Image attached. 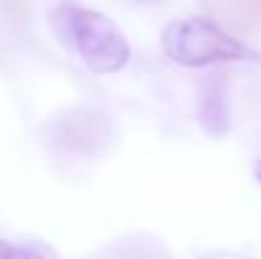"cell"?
I'll use <instances>...</instances> for the list:
<instances>
[{"label": "cell", "mask_w": 261, "mask_h": 259, "mask_svg": "<svg viewBox=\"0 0 261 259\" xmlns=\"http://www.w3.org/2000/svg\"><path fill=\"white\" fill-rule=\"evenodd\" d=\"M15 259H46V257H41L36 249H31V247H18L15 249Z\"/></svg>", "instance_id": "cell-4"}, {"label": "cell", "mask_w": 261, "mask_h": 259, "mask_svg": "<svg viewBox=\"0 0 261 259\" xmlns=\"http://www.w3.org/2000/svg\"><path fill=\"white\" fill-rule=\"evenodd\" d=\"M256 180H259V183H261V163H259V166H256Z\"/></svg>", "instance_id": "cell-6"}, {"label": "cell", "mask_w": 261, "mask_h": 259, "mask_svg": "<svg viewBox=\"0 0 261 259\" xmlns=\"http://www.w3.org/2000/svg\"><path fill=\"white\" fill-rule=\"evenodd\" d=\"M160 46L173 64L188 69H203L233 61H261L259 51L249 49L244 41L223 31L216 20L203 15L170 20L163 28Z\"/></svg>", "instance_id": "cell-2"}, {"label": "cell", "mask_w": 261, "mask_h": 259, "mask_svg": "<svg viewBox=\"0 0 261 259\" xmlns=\"http://www.w3.org/2000/svg\"><path fill=\"white\" fill-rule=\"evenodd\" d=\"M15 249L18 247H13L10 242L0 239V259H15Z\"/></svg>", "instance_id": "cell-5"}, {"label": "cell", "mask_w": 261, "mask_h": 259, "mask_svg": "<svg viewBox=\"0 0 261 259\" xmlns=\"http://www.w3.org/2000/svg\"><path fill=\"white\" fill-rule=\"evenodd\" d=\"M51 20L59 38L76 49L94 74H117L129 64L132 49L119 26L104 13L64 0L56 5Z\"/></svg>", "instance_id": "cell-1"}, {"label": "cell", "mask_w": 261, "mask_h": 259, "mask_svg": "<svg viewBox=\"0 0 261 259\" xmlns=\"http://www.w3.org/2000/svg\"><path fill=\"white\" fill-rule=\"evenodd\" d=\"M200 120L205 125V130H211L213 135H223L228 130V104H226V94L221 89L208 86V91L200 94Z\"/></svg>", "instance_id": "cell-3"}]
</instances>
